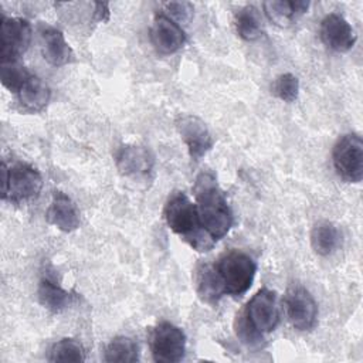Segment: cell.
<instances>
[{
	"label": "cell",
	"mask_w": 363,
	"mask_h": 363,
	"mask_svg": "<svg viewBox=\"0 0 363 363\" xmlns=\"http://www.w3.org/2000/svg\"><path fill=\"white\" fill-rule=\"evenodd\" d=\"M193 193L200 224L214 240H221L233 225V213L225 194L211 172H201L194 182Z\"/></svg>",
	"instance_id": "6da1fadb"
},
{
	"label": "cell",
	"mask_w": 363,
	"mask_h": 363,
	"mask_svg": "<svg viewBox=\"0 0 363 363\" xmlns=\"http://www.w3.org/2000/svg\"><path fill=\"white\" fill-rule=\"evenodd\" d=\"M279 323V306L277 292L262 288L245 305L237 316L235 333L241 342L257 345L265 333L272 332Z\"/></svg>",
	"instance_id": "7a4b0ae2"
},
{
	"label": "cell",
	"mask_w": 363,
	"mask_h": 363,
	"mask_svg": "<svg viewBox=\"0 0 363 363\" xmlns=\"http://www.w3.org/2000/svg\"><path fill=\"white\" fill-rule=\"evenodd\" d=\"M163 217L167 227L182 237L191 248L201 252L213 248L216 241L200 224L196 203H193L183 191H173L167 197Z\"/></svg>",
	"instance_id": "3957f363"
},
{
	"label": "cell",
	"mask_w": 363,
	"mask_h": 363,
	"mask_svg": "<svg viewBox=\"0 0 363 363\" xmlns=\"http://www.w3.org/2000/svg\"><path fill=\"white\" fill-rule=\"evenodd\" d=\"M214 268L221 279L224 292L233 296H241L245 294L257 274L255 261L245 252L231 250L224 252Z\"/></svg>",
	"instance_id": "277c9868"
},
{
	"label": "cell",
	"mask_w": 363,
	"mask_h": 363,
	"mask_svg": "<svg viewBox=\"0 0 363 363\" xmlns=\"http://www.w3.org/2000/svg\"><path fill=\"white\" fill-rule=\"evenodd\" d=\"M43 187L40 172L28 163L17 162L11 166L3 163V200L23 203L37 197Z\"/></svg>",
	"instance_id": "5b68a950"
},
{
	"label": "cell",
	"mask_w": 363,
	"mask_h": 363,
	"mask_svg": "<svg viewBox=\"0 0 363 363\" xmlns=\"http://www.w3.org/2000/svg\"><path fill=\"white\" fill-rule=\"evenodd\" d=\"M332 160L336 173L349 183H359L363 179V142L356 133L340 136L332 150Z\"/></svg>",
	"instance_id": "8992f818"
},
{
	"label": "cell",
	"mask_w": 363,
	"mask_h": 363,
	"mask_svg": "<svg viewBox=\"0 0 363 363\" xmlns=\"http://www.w3.org/2000/svg\"><path fill=\"white\" fill-rule=\"evenodd\" d=\"M150 350L157 363L180 362L186 353V335L179 326L160 322L152 332Z\"/></svg>",
	"instance_id": "52a82bcc"
},
{
	"label": "cell",
	"mask_w": 363,
	"mask_h": 363,
	"mask_svg": "<svg viewBox=\"0 0 363 363\" xmlns=\"http://www.w3.org/2000/svg\"><path fill=\"white\" fill-rule=\"evenodd\" d=\"M31 26L26 18L1 17L0 24V57L1 62L17 61L28 48Z\"/></svg>",
	"instance_id": "ba28073f"
},
{
	"label": "cell",
	"mask_w": 363,
	"mask_h": 363,
	"mask_svg": "<svg viewBox=\"0 0 363 363\" xmlns=\"http://www.w3.org/2000/svg\"><path fill=\"white\" fill-rule=\"evenodd\" d=\"M174 125L193 162H199L203 156L207 155V152L211 150L214 139L204 121H201L199 116L191 113H182L176 118Z\"/></svg>",
	"instance_id": "9c48e42d"
},
{
	"label": "cell",
	"mask_w": 363,
	"mask_h": 363,
	"mask_svg": "<svg viewBox=\"0 0 363 363\" xmlns=\"http://www.w3.org/2000/svg\"><path fill=\"white\" fill-rule=\"evenodd\" d=\"M285 309L291 325L296 330L308 332L315 328L318 303L306 288L301 285L291 286L285 296Z\"/></svg>",
	"instance_id": "30bf717a"
},
{
	"label": "cell",
	"mask_w": 363,
	"mask_h": 363,
	"mask_svg": "<svg viewBox=\"0 0 363 363\" xmlns=\"http://www.w3.org/2000/svg\"><path fill=\"white\" fill-rule=\"evenodd\" d=\"M150 41L159 54L170 55L177 52L186 43L183 28L167 14H156L150 27Z\"/></svg>",
	"instance_id": "8fae6325"
},
{
	"label": "cell",
	"mask_w": 363,
	"mask_h": 363,
	"mask_svg": "<svg viewBox=\"0 0 363 363\" xmlns=\"http://www.w3.org/2000/svg\"><path fill=\"white\" fill-rule=\"evenodd\" d=\"M115 163L121 174L133 179H145L153 172L155 157L145 146L123 145L115 153Z\"/></svg>",
	"instance_id": "7c38bea8"
},
{
	"label": "cell",
	"mask_w": 363,
	"mask_h": 363,
	"mask_svg": "<svg viewBox=\"0 0 363 363\" xmlns=\"http://www.w3.org/2000/svg\"><path fill=\"white\" fill-rule=\"evenodd\" d=\"M319 33L322 43L336 52L349 51L357 40L353 27L337 13H329L322 18Z\"/></svg>",
	"instance_id": "4fadbf2b"
},
{
	"label": "cell",
	"mask_w": 363,
	"mask_h": 363,
	"mask_svg": "<svg viewBox=\"0 0 363 363\" xmlns=\"http://www.w3.org/2000/svg\"><path fill=\"white\" fill-rule=\"evenodd\" d=\"M38 34L41 40V52L48 64L62 67L74 60L72 48L65 40L62 31L48 24H40Z\"/></svg>",
	"instance_id": "5bb4252c"
},
{
	"label": "cell",
	"mask_w": 363,
	"mask_h": 363,
	"mask_svg": "<svg viewBox=\"0 0 363 363\" xmlns=\"http://www.w3.org/2000/svg\"><path fill=\"white\" fill-rule=\"evenodd\" d=\"M47 221L64 233L75 231L79 227V213L69 196L57 190L45 213Z\"/></svg>",
	"instance_id": "9a60e30c"
},
{
	"label": "cell",
	"mask_w": 363,
	"mask_h": 363,
	"mask_svg": "<svg viewBox=\"0 0 363 363\" xmlns=\"http://www.w3.org/2000/svg\"><path fill=\"white\" fill-rule=\"evenodd\" d=\"M264 11L269 21L279 27L294 24L309 9V1L305 0H269L262 3Z\"/></svg>",
	"instance_id": "2e32d148"
},
{
	"label": "cell",
	"mask_w": 363,
	"mask_h": 363,
	"mask_svg": "<svg viewBox=\"0 0 363 363\" xmlns=\"http://www.w3.org/2000/svg\"><path fill=\"white\" fill-rule=\"evenodd\" d=\"M194 286L200 299L207 303H216L225 294L214 265L210 264H199L196 267Z\"/></svg>",
	"instance_id": "e0dca14e"
},
{
	"label": "cell",
	"mask_w": 363,
	"mask_h": 363,
	"mask_svg": "<svg viewBox=\"0 0 363 363\" xmlns=\"http://www.w3.org/2000/svg\"><path fill=\"white\" fill-rule=\"evenodd\" d=\"M37 295L40 303L52 313L62 312L74 301V295L67 289L61 288L55 282V279L48 275H43V278L40 279Z\"/></svg>",
	"instance_id": "ac0fdd59"
},
{
	"label": "cell",
	"mask_w": 363,
	"mask_h": 363,
	"mask_svg": "<svg viewBox=\"0 0 363 363\" xmlns=\"http://www.w3.org/2000/svg\"><path fill=\"white\" fill-rule=\"evenodd\" d=\"M17 96L24 109L30 112H40L48 105L51 89L41 78L31 74L17 92Z\"/></svg>",
	"instance_id": "d6986e66"
},
{
	"label": "cell",
	"mask_w": 363,
	"mask_h": 363,
	"mask_svg": "<svg viewBox=\"0 0 363 363\" xmlns=\"http://www.w3.org/2000/svg\"><path fill=\"white\" fill-rule=\"evenodd\" d=\"M340 242L342 234L333 223L323 220L316 223L315 227L312 228L311 245L318 255L328 257L333 254L340 247Z\"/></svg>",
	"instance_id": "ffe728a7"
},
{
	"label": "cell",
	"mask_w": 363,
	"mask_h": 363,
	"mask_svg": "<svg viewBox=\"0 0 363 363\" xmlns=\"http://www.w3.org/2000/svg\"><path fill=\"white\" fill-rule=\"evenodd\" d=\"M237 34L245 41H255L262 35V20L258 10L248 4L240 9L234 16Z\"/></svg>",
	"instance_id": "44dd1931"
},
{
	"label": "cell",
	"mask_w": 363,
	"mask_h": 363,
	"mask_svg": "<svg viewBox=\"0 0 363 363\" xmlns=\"http://www.w3.org/2000/svg\"><path fill=\"white\" fill-rule=\"evenodd\" d=\"M139 359L138 343L129 336H116L113 337L105 349V362H122L130 363Z\"/></svg>",
	"instance_id": "7402d4cb"
},
{
	"label": "cell",
	"mask_w": 363,
	"mask_h": 363,
	"mask_svg": "<svg viewBox=\"0 0 363 363\" xmlns=\"http://www.w3.org/2000/svg\"><path fill=\"white\" fill-rule=\"evenodd\" d=\"M85 350L79 342L71 337H64L52 345L50 350V362H84Z\"/></svg>",
	"instance_id": "603a6c76"
},
{
	"label": "cell",
	"mask_w": 363,
	"mask_h": 363,
	"mask_svg": "<svg viewBox=\"0 0 363 363\" xmlns=\"http://www.w3.org/2000/svg\"><path fill=\"white\" fill-rule=\"evenodd\" d=\"M31 74L17 61L11 62H1V84L10 91V92H18L23 84L27 81V78Z\"/></svg>",
	"instance_id": "cb8c5ba5"
},
{
	"label": "cell",
	"mask_w": 363,
	"mask_h": 363,
	"mask_svg": "<svg viewBox=\"0 0 363 363\" xmlns=\"http://www.w3.org/2000/svg\"><path fill=\"white\" fill-rule=\"evenodd\" d=\"M271 91L278 99H281L286 104L295 102L298 98V94H299V81L291 72L281 74L274 79Z\"/></svg>",
	"instance_id": "d4e9b609"
},
{
	"label": "cell",
	"mask_w": 363,
	"mask_h": 363,
	"mask_svg": "<svg viewBox=\"0 0 363 363\" xmlns=\"http://www.w3.org/2000/svg\"><path fill=\"white\" fill-rule=\"evenodd\" d=\"M167 11L170 13L169 17H174L177 20H187L193 13V6L186 1H174L166 4Z\"/></svg>",
	"instance_id": "484cf974"
},
{
	"label": "cell",
	"mask_w": 363,
	"mask_h": 363,
	"mask_svg": "<svg viewBox=\"0 0 363 363\" xmlns=\"http://www.w3.org/2000/svg\"><path fill=\"white\" fill-rule=\"evenodd\" d=\"M94 9H92V18L98 23H104L108 21L109 18V6L108 3H102V1H95L92 3Z\"/></svg>",
	"instance_id": "4316f807"
}]
</instances>
